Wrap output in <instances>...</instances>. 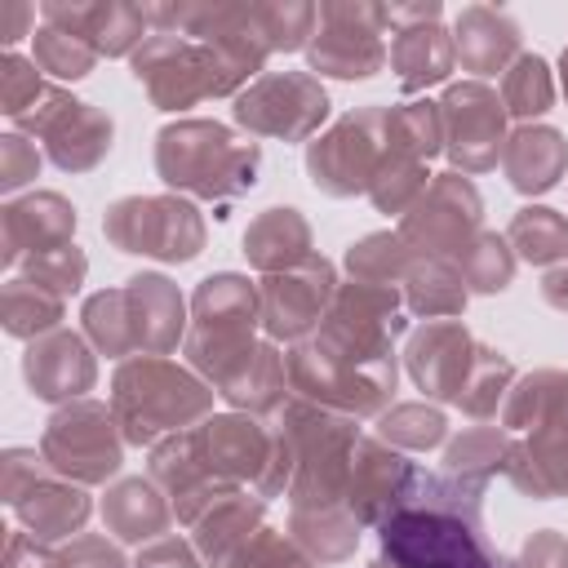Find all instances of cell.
<instances>
[{"mask_svg":"<svg viewBox=\"0 0 568 568\" xmlns=\"http://www.w3.org/2000/svg\"><path fill=\"white\" fill-rule=\"evenodd\" d=\"M382 546L399 568H493L475 537L444 515H390L382 528Z\"/></svg>","mask_w":568,"mask_h":568,"instance_id":"cell-1","label":"cell"}]
</instances>
